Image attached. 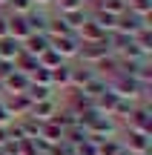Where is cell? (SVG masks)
<instances>
[{"label": "cell", "mask_w": 152, "mask_h": 155, "mask_svg": "<svg viewBox=\"0 0 152 155\" xmlns=\"http://www.w3.org/2000/svg\"><path fill=\"white\" fill-rule=\"evenodd\" d=\"M34 3L32 0H9L6 3V12H11V15H26V12H32Z\"/></svg>", "instance_id": "obj_28"}, {"label": "cell", "mask_w": 152, "mask_h": 155, "mask_svg": "<svg viewBox=\"0 0 152 155\" xmlns=\"http://www.w3.org/2000/svg\"><path fill=\"white\" fill-rule=\"evenodd\" d=\"M11 72H15V63H11V61H0V83H3Z\"/></svg>", "instance_id": "obj_32"}, {"label": "cell", "mask_w": 152, "mask_h": 155, "mask_svg": "<svg viewBox=\"0 0 152 155\" xmlns=\"http://www.w3.org/2000/svg\"><path fill=\"white\" fill-rule=\"evenodd\" d=\"M29 78H32V83H40V86H52V72H49V69H43V66H37Z\"/></svg>", "instance_id": "obj_30"}, {"label": "cell", "mask_w": 152, "mask_h": 155, "mask_svg": "<svg viewBox=\"0 0 152 155\" xmlns=\"http://www.w3.org/2000/svg\"><path fill=\"white\" fill-rule=\"evenodd\" d=\"M37 66H40V63H37V58H34V55H29V52H23V49H20V55L15 58V69H20V72H26V75H32Z\"/></svg>", "instance_id": "obj_18"}, {"label": "cell", "mask_w": 152, "mask_h": 155, "mask_svg": "<svg viewBox=\"0 0 152 155\" xmlns=\"http://www.w3.org/2000/svg\"><path fill=\"white\" fill-rule=\"evenodd\" d=\"M126 12L138 17H149L152 15V0H126Z\"/></svg>", "instance_id": "obj_24"}, {"label": "cell", "mask_w": 152, "mask_h": 155, "mask_svg": "<svg viewBox=\"0 0 152 155\" xmlns=\"http://www.w3.org/2000/svg\"><path fill=\"white\" fill-rule=\"evenodd\" d=\"M115 101H118V95H115L112 89H106L103 95H98V98H95V106L103 112V115H109V112H112V106H115Z\"/></svg>", "instance_id": "obj_25"}, {"label": "cell", "mask_w": 152, "mask_h": 155, "mask_svg": "<svg viewBox=\"0 0 152 155\" xmlns=\"http://www.w3.org/2000/svg\"><path fill=\"white\" fill-rule=\"evenodd\" d=\"M49 15H52V12L40 9V6H34L32 12H26V23H29V29H32V35H46V23H49Z\"/></svg>", "instance_id": "obj_11"}, {"label": "cell", "mask_w": 152, "mask_h": 155, "mask_svg": "<svg viewBox=\"0 0 152 155\" xmlns=\"http://www.w3.org/2000/svg\"><path fill=\"white\" fill-rule=\"evenodd\" d=\"M34 6H40V9H43V6H52V0H32Z\"/></svg>", "instance_id": "obj_35"}, {"label": "cell", "mask_w": 152, "mask_h": 155, "mask_svg": "<svg viewBox=\"0 0 152 155\" xmlns=\"http://www.w3.org/2000/svg\"><path fill=\"white\" fill-rule=\"evenodd\" d=\"M6 106H9V112H11V118H26L29 112H32V101L26 98V95H6Z\"/></svg>", "instance_id": "obj_10"}, {"label": "cell", "mask_w": 152, "mask_h": 155, "mask_svg": "<svg viewBox=\"0 0 152 155\" xmlns=\"http://www.w3.org/2000/svg\"><path fill=\"white\" fill-rule=\"evenodd\" d=\"M109 40L103 38L101 43H80V52H78V63H86V66H98L103 58L109 55Z\"/></svg>", "instance_id": "obj_3"}, {"label": "cell", "mask_w": 152, "mask_h": 155, "mask_svg": "<svg viewBox=\"0 0 152 155\" xmlns=\"http://www.w3.org/2000/svg\"><path fill=\"white\" fill-rule=\"evenodd\" d=\"M124 129H132V132H152V106L149 101H138L132 115L126 118Z\"/></svg>", "instance_id": "obj_1"}, {"label": "cell", "mask_w": 152, "mask_h": 155, "mask_svg": "<svg viewBox=\"0 0 152 155\" xmlns=\"http://www.w3.org/2000/svg\"><path fill=\"white\" fill-rule=\"evenodd\" d=\"M75 155H101V150H98V141L89 135L83 144H78V147H75Z\"/></svg>", "instance_id": "obj_29"}, {"label": "cell", "mask_w": 152, "mask_h": 155, "mask_svg": "<svg viewBox=\"0 0 152 155\" xmlns=\"http://www.w3.org/2000/svg\"><path fill=\"white\" fill-rule=\"evenodd\" d=\"M98 72L95 66H86V63H72V78H69V89H83Z\"/></svg>", "instance_id": "obj_8"}, {"label": "cell", "mask_w": 152, "mask_h": 155, "mask_svg": "<svg viewBox=\"0 0 152 155\" xmlns=\"http://www.w3.org/2000/svg\"><path fill=\"white\" fill-rule=\"evenodd\" d=\"M124 150L129 155H141V152H152V132H132L124 129Z\"/></svg>", "instance_id": "obj_4"}, {"label": "cell", "mask_w": 152, "mask_h": 155, "mask_svg": "<svg viewBox=\"0 0 152 155\" xmlns=\"http://www.w3.org/2000/svg\"><path fill=\"white\" fill-rule=\"evenodd\" d=\"M37 63H40V66H43V69H49V72H52V69H57V66H60V63H66V61H63V58H60V55H57V52H55V49H52V46H49V49H46L43 55L37 58Z\"/></svg>", "instance_id": "obj_21"}, {"label": "cell", "mask_w": 152, "mask_h": 155, "mask_svg": "<svg viewBox=\"0 0 152 155\" xmlns=\"http://www.w3.org/2000/svg\"><path fill=\"white\" fill-rule=\"evenodd\" d=\"M0 38H9V15H6V9H0Z\"/></svg>", "instance_id": "obj_33"}, {"label": "cell", "mask_w": 152, "mask_h": 155, "mask_svg": "<svg viewBox=\"0 0 152 155\" xmlns=\"http://www.w3.org/2000/svg\"><path fill=\"white\" fill-rule=\"evenodd\" d=\"M63 138H66L72 147H78V144H83V141L89 138V129H86V127H78V124H75V127H69L66 132H63Z\"/></svg>", "instance_id": "obj_22"}, {"label": "cell", "mask_w": 152, "mask_h": 155, "mask_svg": "<svg viewBox=\"0 0 152 155\" xmlns=\"http://www.w3.org/2000/svg\"><path fill=\"white\" fill-rule=\"evenodd\" d=\"M78 38H80V43H101V40L106 38V32H103V29L89 17V20H86L83 26L78 29Z\"/></svg>", "instance_id": "obj_12"}, {"label": "cell", "mask_w": 152, "mask_h": 155, "mask_svg": "<svg viewBox=\"0 0 152 155\" xmlns=\"http://www.w3.org/2000/svg\"><path fill=\"white\" fill-rule=\"evenodd\" d=\"M20 49L23 46L17 43L15 38H0V61H11L15 63V58L20 55Z\"/></svg>", "instance_id": "obj_16"}, {"label": "cell", "mask_w": 152, "mask_h": 155, "mask_svg": "<svg viewBox=\"0 0 152 155\" xmlns=\"http://www.w3.org/2000/svg\"><path fill=\"white\" fill-rule=\"evenodd\" d=\"M57 109H60V98H57V95H52V98H46V101H37V104H32V112H29V118H34L37 124H46Z\"/></svg>", "instance_id": "obj_7"}, {"label": "cell", "mask_w": 152, "mask_h": 155, "mask_svg": "<svg viewBox=\"0 0 152 155\" xmlns=\"http://www.w3.org/2000/svg\"><path fill=\"white\" fill-rule=\"evenodd\" d=\"M141 155H152V152H141Z\"/></svg>", "instance_id": "obj_37"}, {"label": "cell", "mask_w": 152, "mask_h": 155, "mask_svg": "<svg viewBox=\"0 0 152 155\" xmlns=\"http://www.w3.org/2000/svg\"><path fill=\"white\" fill-rule=\"evenodd\" d=\"M89 17H92V20H95L106 35H109V32H115V26H118V17L109 15V12H101V9H92V12H89Z\"/></svg>", "instance_id": "obj_15"}, {"label": "cell", "mask_w": 152, "mask_h": 155, "mask_svg": "<svg viewBox=\"0 0 152 155\" xmlns=\"http://www.w3.org/2000/svg\"><path fill=\"white\" fill-rule=\"evenodd\" d=\"M6 141H9V132H6V127H0V147H3Z\"/></svg>", "instance_id": "obj_34"}, {"label": "cell", "mask_w": 152, "mask_h": 155, "mask_svg": "<svg viewBox=\"0 0 152 155\" xmlns=\"http://www.w3.org/2000/svg\"><path fill=\"white\" fill-rule=\"evenodd\" d=\"M98 150H101V155H118L121 150H124V141H121V135L101 138V141H98Z\"/></svg>", "instance_id": "obj_19"}, {"label": "cell", "mask_w": 152, "mask_h": 155, "mask_svg": "<svg viewBox=\"0 0 152 155\" xmlns=\"http://www.w3.org/2000/svg\"><path fill=\"white\" fill-rule=\"evenodd\" d=\"M95 9H101V12H109V15L121 17V15L126 12V0H101V3H95Z\"/></svg>", "instance_id": "obj_23"}, {"label": "cell", "mask_w": 152, "mask_h": 155, "mask_svg": "<svg viewBox=\"0 0 152 155\" xmlns=\"http://www.w3.org/2000/svg\"><path fill=\"white\" fill-rule=\"evenodd\" d=\"M23 95H26V98L32 101V104H37V101L52 98V95H55V89H52V86H40V83H29V89H26Z\"/></svg>", "instance_id": "obj_17"}, {"label": "cell", "mask_w": 152, "mask_h": 155, "mask_svg": "<svg viewBox=\"0 0 152 155\" xmlns=\"http://www.w3.org/2000/svg\"><path fill=\"white\" fill-rule=\"evenodd\" d=\"M52 6H55V15H69V12L86 9V0H52Z\"/></svg>", "instance_id": "obj_20"}, {"label": "cell", "mask_w": 152, "mask_h": 155, "mask_svg": "<svg viewBox=\"0 0 152 155\" xmlns=\"http://www.w3.org/2000/svg\"><path fill=\"white\" fill-rule=\"evenodd\" d=\"M6 3H9V0H0V9H6Z\"/></svg>", "instance_id": "obj_36"}, {"label": "cell", "mask_w": 152, "mask_h": 155, "mask_svg": "<svg viewBox=\"0 0 152 155\" xmlns=\"http://www.w3.org/2000/svg\"><path fill=\"white\" fill-rule=\"evenodd\" d=\"M49 46H52V49H55L66 63H72V61H78L80 38H78V32H72V35H63V38H52V40H49Z\"/></svg>", "instance_id": "obj_2"}, {"label": "cell", "mask_w": 152, "mask_h": 155, "mask_svg": "<svg viewBox=\"0 0 152 155\" xmlns=\"http://www.w3.org/2000/svg\"><path fill=\"white\" fill-rule=\"evenodd\" d=\"M69 78H72V63H60L57 69H52V89H69Z\"/></svg>", "instance_id": "obj_14"}, {"label": "cell", "mask_w": 152, "mask_h": 155, "mask_svg": "<svg viewBox=\"0 0 152 155\" xmlns=\"http://www.w3.org/2000/svg\"><path fill=\"white\" fill-rule=\"evenodd\" d=\"M147 26H152L149 17H138V15H132V12H124V15L118 17V26H115V32L135 38V35L141 32V29H147Z\"/></svg>", "instance_id": "obj_6"}, {"label": "cell", "mask_w": 152, "mask_h": 155, "mask_svg": "<svg viewBox=\"0 0 152 155\" xmlns=\"http://www.w3.org/2000/svg\"><path fill=\"white\" fill-rule=\"evenodd\" d=\"M15 118H11V112H9V106H6V101L0 98V127H6V124H11Z\"/></svg>", "instance_id": "obj_31"}, {"label": "cell", "mask_w": 152, "mask_h": 155, "mask_svg": "<svg viewBox=\"0 0 152 155\" xmlns=\"http://www.w3.org/2000/svg\"><path fill=\"white\" fill-rule=\"evenodd\" d=\"M83 89H86V92L92 95V98H98V95H103V92L109 89V81H106V78H101V75H95V78H92V81L86 83Z\"/></svg>", "instance_id": "obj_26"}, {"label": "cell", "mask_w": 152, "mask_h": 155, "mask_svg": "<svg viewBox=\"0 0 152 155\" xmlns=\"http://www.w3.org/2000/svg\"><path fill=\"white\" fill-rule=\"evenodd\" d=\"M86 129H89V135H92L95 141H101V138H112V135H118V132H121V124L115 121L112 115H98Z\"/></svg>", "instance_id": "obj_5"}, {"label": "cell", "mask_w": 152, "mask_h": 155, "mask_svg": "<svg viewBox=\"0 0 152 155\" xmlns=\"http://www.w3.org/2000/svg\"><path fill=\"white\" fill-rule=\"evenodd\" d=\"M135 43L141 46V52H144V55H149V52H152V26L141 29V32L135 35Z\"/></svg>", "instance_id": "obj_27"}, {"label": "cell", "mask_w": 152, "mask_h": 155, "mask_svg": "<svg viewBox=\"0 0 152 155\" xmlns=\"http://www.w3.org/2000/svg\"><path fill=\"white\" fill-rule=\"evenodd\" d=\"M20 46H23V52H29V55L40 58L46 49H49V38H46V35H29Z\"/></svg>", "instance_id": "obj_13"}, {"label": "cell", "mask_w": 152, "mask_h": 155, "mask_svg": "<svg viewBox=\"0 0 152 155\" xmlns=\"http://www.w3.org/2000/svg\"><path fill=\"white\" fill-rule=\"evenodd\" d=\"M9 15V38H15L17 43H23V40L32 35V29H29L26 23V15H11V12H6Z\"/></svg>", "instance_id": "obj_9"}]
</instances>
